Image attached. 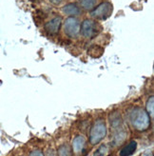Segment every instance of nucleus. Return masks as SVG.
Segmentation results:
<instances>
[{
  "label": "nucleus",
  "instance_id": "1",
  "mask_svg": "<svg viewBox=\"0 0 154 156\" xmlns=\"http://www.w3.org/2000/svg\"><path fill=\"white\" fill-rule=\"evenodd\" d=\"M128 122L133 129L142 132L149 129L150 117L145 110L140 107H135L128 112Z\"/></svg>",
  "mask_w": 154,
  "mask_h": 156
},
{
  "label": "nucleus",
  "instance_id": "2",
  "mask_svg": "<svg viewBox=\"0 0 154 156\" xmlns=\"http://www.w3.org/2000/svg\"><path fill=\"white\" fill-rule=\"evenodd\" d=\"M107 125L105 123V120L103 118H98L93 124L89 129V143L91 145H97L107 135Z\"/></svg>",
  "mask_w": 154,
  "mask_h": 156
},
{
  "label": "nucleus",
  "instance_id": "3",
  "mask_svg": "<svg viewBox=\"0 0 154 156\" xmlns=\"http://www.w3.org/2000/svg\"><path fill=\"white\" fill-rule=\"evenodd\" d=\"M100 25L93 19H85L80 25V33L86 38H93L100 32Z\"/></svg>",
  "mask_w": 154,
  "mask_h": 156
},
{
  "label": "nucleus",
  "instance_id": "4",
  "mask_svg": "<svg viewBox=\"0 0 154 156\" xmlns=\"http://www.w3.org/2000/svg\"><path fill=\"white\" fill-rule=\"evenodd\" d=\"M80 21L76 17H68L63 25L64 34L71 37V38H76L80 34Z\"/></svg>",
  "mask_w": 154,
  "mask_h": 156
},
{
  "label": "nucleus",
  "instance_id": "5",
  "mask_svg": "<svg viewBox=\"0 0 154 156\" xmlns=\"http://www.w3.org/2000/svg\"><path fill=\"white\" fill-rule=\"evenodd\" d=\"M112 12V5L110 2H103L96 6L92 11H90V15L95 19L104 20L107 19Z\"/></svg>",
  "mask_w": 154,
  "mask_h": 156
},
{
  "label": "nucleus",
  "instance_id": "6",
  "mask_svg": "<svg viewBox=\"0 0 154 156\" xmlns=\"http://www.w3.org/2000/svg\"><path fill=\"white\" fill-rule=\"evenodd\" d=\"M72 151L73 156H85L88 151V141L84 135H77L74 137L72 144Z\"/></svg>",
  "mask_w": 154,
  "mask_h": 156
},
{
  "label": "nucleus",
  "instance_id": "7",
  "mask_svg": "<svg viewBox=\"0 0 154 156\" xmlns=\"http://www.w3.org/2000/svg\"><path fill=\"white\" fill-rule=\"evenodd\" d=\"M62 25V18L60 16H55L44 25L45 32L50 35H55L59 33L60 27Z\"/></svg>",
  "mask_w": 154,
  "mask_h": 156
},
{
  "label": "nucleus",
  "instance_id": "8",
  "mask_svg": "<svg viewBox=\"0 0 154 156\" xmlns=\"http://www.w3.org/2000/svg\"><path fill=\"white\" fill-rule=\"evenodd\" d=\"M62 12L64 14L68 15V16H70V17H75L77 15L81 14L82 12L81 8L76 3H68L65 5L62 8Z\"/></svg>",
  "mask_w": 154,
  "mask_h": 156
},
{
  "label": "nucleus",
  "instance_id": "9",
  "mask_svg": "<svg viewBox=\"0 0 154 156\" xmlns=\"http://www.w3.org/2000/svg\"><path fill=\"white\" fill-rule=\"evenodd\" d=\"M137 149V143L135 141H130L128 144L124 146L121 149L119 155L120 156H130L132 155Z\"/></svg>",
  "mask_w": 154,
  "mask_h": 156
},
{
  "label": "nucleus",
  "instance_id": "10",
  "mask_svg": "<svg viewBox=\"0 0 154 156\" xmlns=\"http://www.w3.org/2000/svg\"><path fill=\"white\" fill-rule=\"evenodd\" d=\"M99 0H79L81 8L86 11H92L97 6Z\"/></svg>",
  "mask_w": 154,
  "mask_h": 156
},
{
  "label": "nucleus",
  "instance_id": "11",
  "mask_svg": "<svg viewBox=\"0 0 154 156\" xmlns=\"http://www.w3.org/2000/svg\"><path fill=\"white\" fill-rule=\"evenodd\" d=\"M57 156H73L72 147L68 144H63L58 147L57 151Z\"/></svg>",
  "mask_w": 154,
  "mask_h": 156
},
{
  "label": "nucleus",
  "instance_id": "12",
  "mask_svg": "<svg viewBox=\"0 0 154 156\" xmlns=\"http://www.w3.org/2000/svg\"><path fill=\"white\" fill-rule=\"evenodd\" d=\"M122 125V119L120 117V114H112V116L110 115V126L112 129H117L120 128V126Z\"/></svg>",
  "mask_w": 154,
  "mask_h": 156
},
{
  "label": "nucleus",
  "instance_id": "13",
  "mask_svg": "<svg viewBox=\"0 0 154 156\" xmlns=\"http://www.w3.org/2000/svg\"><path fill=\"white\" fill-rule=\"evenodd\" d=\"M153 96L151 95L149 99L148 102L145 104V112H148L150 118H153V114H154V101H153Z\"/></svg>",
  "mask_w": 154,
  "mask_h": 156
},
{
  "label": "nucleus",
  "instance_id": "14",
  "mask_svg": "<svg viewBox=\"0 0 154 156\" xmlns=\"http://www.w3.org/2000/svg\"><path fill=\"white\" fill-rule=\"evenodd\" d=\"M107 153H109V147L107 145H101L93 152V156H106Z\"/></svg>",
  "mask_w": 154,
  "mask_h": 156
},
{
  "label": "nucleus",
  "instance_id": "15",
  "mask_svg": "<svg viewBox=\"0 0 154 156\" xmlns=\"http://www.w3.org/2000/svg\"><path fill=\"white\" fill-rule=\"evenodd\" d=\"M88 52L90 54V56L99 57L102 55L103 49H101V47H98V46H92V47H90V49Z\"/></svg>",
  "mask_w": 154,
  "mask_h": 156
},
{
  "label": "nucleus",
  "instance_id": "16",
  "mask_svg": "<svg viewBox=\"0 0 154 156\" xmlns=\"http://www.w3.org/2000/svg\"><path fill=\"white\" fill-rule=\"evenodd\" d=\"M29 156H45V154L43 153V151L41 150H33L32 152L30 153Z\"/></svg>",
  "mask_w": 154,
  "mask_h": 156
},
{
  "label": "nucleus",
  "instance_id": "17",
  "mask_svg": "<svg viewBox=\"0 0 154 156\" xmlns=\"http://www.w3.org/2000/svg\"><path fill=\"white\" fill-rule=\"evenodd\" d=\"M45 156H57V153L53 149H49L48 151L46 152Z\"/></svg>",
  "mask_w": 154,
  "mask_h": 156
},
{
  "label": "nucleus",
  "instance_id": "18",
  "mask_svg": "<svg viewBox=\"0 0 154 156\" xmlns=\"http://www.w3.org/2000/svg\"><path fill=\"white\" fill-rule=\"evenodd\" d=\"M49 1L53 5H59L63 2V0H49Z\"/></svg>",
  "mask_w": 154,
  "mask_h": 156
},
{
  "label": "nucleus",
  "instance_id": "19",
  "mask_svg": "<svg viewBox=\"0 0 154 156\" xmlns=\"http://www.w3.org/2000/svg\"><path fill=\"white\" fill-rule=\"evenodd\" d=\"M142 156H152V152H151V151H150V152H149V151H145Z\"/></svg>",
  "mask_w": 154,
  "mask_h": 156
},
{
  "label": "nucleus",
  "instance_id": "20",
  "mask_svg": "<svg viewBox=\"0 0 154 156\" xmlns=\"http://www.w3.org/2000/svg\"><path fill=\"white\" fill-rule=\"evenodd\" d=\"M32 2H38V1H40V0H30Z\"/></svg>",
  "mask_w": 154,
  "mask_h": 156
}]
</instances>
